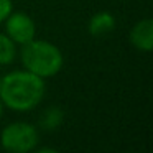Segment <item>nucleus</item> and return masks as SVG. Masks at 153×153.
Segmentation results:
<instances>
[{
    "label": "nucleus",
    "instance_id": "nucleus-11",
    "mask_svg": "<svg viewBox=\"0 0 153 153\" xmlns=\"http://www.w3.org/2000/svg\"><path fill=\"white\" fill-rule=\"evenodd\" d=\"M2 114H4V104H2V100H0V119H2Z\"/></svg>",
    "mask_w": 153,
    "mask_h": 153
},
{
    "label": "nucleus",
    "instance_id": "nucleus-9",
    "mask_svg": "<svg viewBox=\"0 0 153 153\" xmlns=\"http://www.w3.org/2000/svg\"><path fill=\"white\" fill-rule=\"evenodd\" d=\"M13 12V4L12 0H0V23H4L5 18Z\"/></svg>",
    "mask_w": 153,
    "mask_h": 153
},
{
    "label": "nucleus",
    "instance_id": "nucleus-8",
    "mask_svg": "<svg viewBox=\"0 0 153 153\" xmlns=\"http://www.w3.org/2000/svg\"><path fill=\"white\" fill-rule=\"evenodd\" d=\"M17 56V45L5 33H0V66H7Z\"/></svg>",
    "mask_w": 153,
    "mask_h": 153
},
{
    "label": "nucleus",
    "instance_id": "nucleus-10",
    "mask_svg": "<svg viewBox=\"0 0 153 153\" xmlns=\"http://www.w3.org/2000/svg\"><path fill=\"white\" fill-rule=\"evenodd\" d=\"M35 153H59V152L54 150V148H48V146H46V148H38Z\"/></svg>",
    "mask_w": 153,
    "mask_h": 153
},
{
    "label": "nucleus",
    "instance_id": "nucleus-7",
    "mask_svg": "<svg viewBox=\"0 0 153 153\" xmlns=\"http://www.w3.org/2000/svg\"><path fill=\"white\" fill-rule=\"evenodd\" d=\"M63 119H64V114L59 107H50L41 114L40 125L45 130H54L63 123Z\"/></svg>",
    "mask_w": 153,
    "mask_h": 153
},
{
    "label": "nucleus",
    "instance_id": "nucleus-6",
    "mask_svg": "<svg viewBox=\"0 0 153 153\" xmlns=\"http://www.w3.org/2000/svg\"><path fill=\"white\" fill-rule=\"evenodd\" d=\"M114 28H115V17L107 10L94 13L87 23V30L92 36H104V35L110 33Z\"/></svg>",
    "mask_w": 153,
    "mask_h": 153
},
{
    "label": "nucleus",
    "instance_id": "nucleus-3",
    "mask_svg": "<svg viewBox=\"0 0 153 153\" xmlns=\"http://www.w3.org/2000/svg\"><path fill=\"white\" fill-rule=\"evenodd\" d=\"M0 145L8 153H30L38 145V130L28 122H12L0 133Z\"/></svg>",
    "mask_w": 153,
    "mask_h": 153
},
{
    "label": "nucleus",
    "instance_id": "nucleus-5",
    "mask_svg": "<svg viewBox=\"0 0 153 153\" xmlns=\"http://www.w3.org/2000/svg\"><path fill=\"white\" fill-rule=\"evenodd\" d=\"M130 43L140 51H152L153 48V20L145 18L133 25L130 30Z\"/></svg>",
    "mask_w": 153,
    "mask_h": 153
},
{
    "label": "nucleus",
    "instance_id": "nucleus-2",
    "mask_svg": "<svg viewBox=\"0 0 153 153\" xmlns=\"http://www.w3.org/2000/svg\"><path fill=\"white\" fill-rule=\"evenodd\" d=\"M20 59L25 69L36 74L41 79L56 76L64 64V56L56 45L46 40H35V38L22 45Z\"/></svg>",
    "mask_w": 153,
    "mask_h": 153
},
{
    "label": "nucleus",
    "instance_id": "nucleus-1",
    "mask_svg": "<svg viewBox=\"0 0 153 153\" xmlns=\"http://www.w3.org/2000/svg\"><path fill=\"white\" fill-rule=\"evenodd\" d=\"M45 79L27 69L12 71L0 79V100L15 112H28L43 100Z\"/></svg>",
    "mask_w": 153,
    "mask_h": 153
},
{
    "label": "nucleus",
    "instance_id": "nucleus-4",
    "mask_svg": "<svg viewBox=\"0 0 153 153\" xmlns=\"http://www.w3.org/2000/svg\"><path fill=\"white\" fill-rule=\"evenodd\" d=\"M4 23H5V35L15 45H20V46L31 41L36 35L35 20L25 12H12L5 18Z\"/></svg>",
    "mask_w": 153,
    "mask_h": 153
}]
</instances>
